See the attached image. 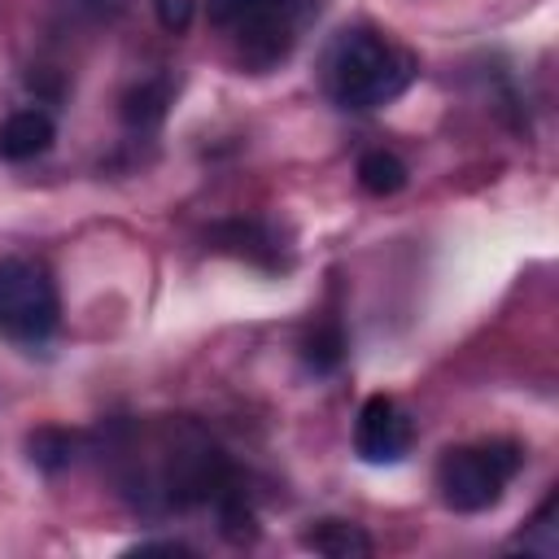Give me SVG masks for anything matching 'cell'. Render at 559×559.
I'll use <instances>...</instances> for the list:
<instances>
[{
    "label": "cell",
    "instance_id": "cell-1",
    "mask_svg": "<svg viewBox=\"0 0 559 559\" xmlns=\"http://www.w3.org/2000/svg\"><path fill=\"white\" fill-rule=\"evenodd\" d=\"M127 463L131 472L122 485L144 511H188L201 502L218 507L231 489H240L223 450L192 419H166L157 432L140 437V454Z\"/></svg>",
    "mask_w": 559,
    "mask_h": 559
},
{
    "label": "cell",
    "instance_id": "cell-2",
    "mask_svg": "<svg viewBox=\"0 0 559 559\" xmlns=\"http://www.w3.org/2000/svg\"><path fill=\"white\" fill-rule=\"evenodd\" d=\"M415 79V57L371 26L341 31L323 52V92L341 109H380Z\"/></svg>",
    "mask_w": 559,
    "mask_h": 559
},
{
    "label": "cell",
    "instance_id": "cell-3",
    "mask_svg": "<svg viewBox=\"0 0 559 559\" xmlns=\"http://www.w3.org/2000/svg\"><path fill=\"white\" fill-rule=\"evenodd\" d=\"M210 22L236 44L240 66L249 70H271L280 66L310 17L319 13V0H205Z\"/></svg>",
    "mask_w": 559,
    "mask_h": 559
},
{
    "label": "cell",
    "instance_id": "cell-4",
    "mask_svg": "<svg viewBox=\"0 0 559 559\" xmlns=\"http://www.w3.org/2000/svg\"><path fill=\"white\" fill-rule=\"evenodd\" d=\"M524 454L515 441H480V445H450L437 463V489L450 511H485L502 498L511 476L520 472Z\"/></svg>",
    "mask_w": 559,
    "mask_h": 559
},
{
    "label": "cell",
    "instance_id": "cell-5",
    "mask_svg": "<svg viewBox=\"0 0 559 559\" xmlns=\"http://www.w3.org/2000/svg\"><path fill=\"white\" fill-rule=\"evenodd\" d=\"M61 301L44 262L35 258H0V336L13 345H44L57 332Z\"/></svg>",
    "mask_w": 559,
    "mask_h": 559
},
{
    "label": "cell",
    "instance_id": "cell-6",
    "mask_svg": "<svg viewBox=\"0 0 559 559\" xmlns=\"http://www.w3.org/2000/svg\"><path fill=\"white\" fill-rule=\"evenodd\" d=\"M411 441H415V428H411V415L384 397V393H371L358 411V424H354V450L362 463H402L411 454Z\"/></svg>",
    "mask_w": 559,
    "mask_h": 559
},
{
    "label": "cell",
    "instance_id": "cell-7",
    "mask_svg": "<svg viewBox=\"0 0 559 559\" xmlns=\"http://www.w3.org/2000/svg\"><path fill=\"white\" fill-rule=\"evenodd\" d=\"M52 135H57V127H52V118L44 109H17L0 127V157H9V162L39 157L52 144Z\"/></svg>",
    "mask_w": 559,
    "mask_h": 559
},
{
    "label": "cell",
    "instance_id": "cell-8",
    "mask_svg": "<svg viewBox=\"0 0 559 559\" xmlns=\"http://www.w3.org/2000/svg\"><path fill=\"white\" fill-rule=\"evenodd\" d=\"M301 546L314 550V555H332V559L371 555V537L358 524H349V520H319L314 528L301 533Z\"/></svg>",
    "mask_w": 559,
    "mask_h": 559
},
{
    "label": "cell",
    "instance_id": "cell-9",
    "mask_svg": "<svg viewBox=\"0 0 559 559\" xmlns=\"http://www.w3.org/2000/svg\"><path fill=\"white\" fill-rule=\"evenodd\" d=\"M358 183L371 197H393V192L406 188V162L389 148H371V153L358 157Z\"/></svg>",
    "mask_w": 559,
    "mask_h": 559
},
{
    "label": "cell",
    "instance_id": "cell-10",
    "mask_svg": "<svg viewBox=\"0 0 559 559\" xmlns=\"http://www.w3.org/2000/svg\"><path fill=\"white\" fill-rule=\"evenodd\" d=\"M166 105H170V83L166 79H144L140 87H131L122 96V118L140 131H153L166 118Z\"/></svg>",
    "mask_w": 559,
    "mask_h": 559
},
{
    "label": "cell",
    "instance_id": "cell-11",
    "mask_svg": "<svg viewBox=\"0 0 559 559\" xmlns=\"http://www.w3.org/2000/svg\"><path fill=\"white\" fill-rule=\"evenodd\" d=\"M26 450H31V463L44 467V472H57L74 459V437L61 432V428H39L26 437Z\"/></svg>",
    "mask_w": 559,
    "mask_h": 559
},
{
    "label": "cell",
    "instance_id": "cell-12",
    "mask_svg": "<svg viewBox=\"0 0 559 559\" xmlns=\"http://www.w3.org/2000/svg\"><path fill=\"white\" fill-rule=\"evenodd\" d=\"M550 520H555V493H550V498L537 507V515H533V520H528V528L515 537V546L550 559V555L559 550V537H555V524H550Z\"/></svg>",
    "mask_w": 559,
    "mask_h": 559
},
{
    "label": "cell",
    "instance_id": "cell-13",
    "mask_svg": "<svg viewBox=\"0 0 559 559\" xmlns=\"http://www.w3.org/2000/svg\"><path fill=\"white\" fill-rule=\"evenodd\" d=\"M341 358H345V336H341V328H336V323L314 328V336L306 341V362H310L314 371H336Z\"/></svg>",
    "mask_w": 559,
    "mask_h": 559
},
{
    "label": "cell",
    "instance_id": "cell-14",
    "mask_svg": "<svg viewBox=\"0 0 559 559\" xmlns=\"http://www.w3.org/2000/svg\"><path fill=\"white\" fill-rule=\"evenodd\" d=\"M214 240H223V249H231V253H249V258H262V249L271 253L275 249V240L271 236H262V227L258 223H227V227H218L214 231Z\"/></svg>",
    "mask_w": 559,
    "mask_h": 559
},
{
    "label": "cell",
    "instance_id": "cell-15",
    "mask_svg": "<svg viewBox=\"0 0 559 559\" xmlns=\"http://www.w3.org/2000/svg\"><path fill=\"white\" fill-rule=\"evenodd\" d=\"M153 9H157V22H162V31H170V35H183V31L192 26L197 0H153Z\"/></svg>",
    "mask_w": 559,
    "mask_h": 559
},
{
    "label": "cell",
    "instance_id": "cell-16",
    "mask_svg": "<svg viewBox=\"0 0 559 559\" xmlns=\"http://www.w3.org/2000/svg\"><path fill=\"white\" fill-rule=\"evenodd\" d=\"M135 550H166V555H188V546H183V542H140Z\"/></svg>",
    "mask_w": 559,
    "mask_h": 559
}]
</instances>
